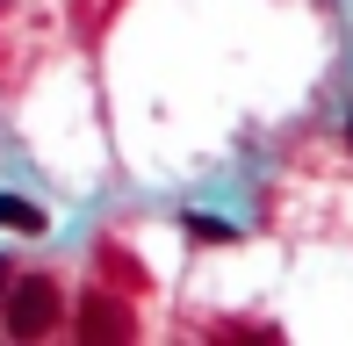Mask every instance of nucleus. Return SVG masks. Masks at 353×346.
I'll return each mask as SVG.
<instances>
[{
  "instance_id": "obj_5",
  "label": "nucleus",
  "mask_w": 353,
  "mask_h": 346,
  "mask_svg": "<svg viewBox=\"0 0 353 346\" xmlns=\"http://www.w3.org/2000/svg\"><path fill=\"white\" fill-rule=\"evenodd\" d=\"M101 267H108V274H123V281H130V289L144 281V274H137V260H130V253H116V245H108V253H101Z\"/></svg>"
},
{
  "instance_id": "obj_6",
  "label": "nucleus",
  "mask_w": 353,
  "mask_h": 346,
  "mask_svg": "<svg viewBox=\"0 0 353 346\" xmlns=\"http://www.w3.org/2000/svg\"><path fill=\"white\" fill-rule=\"evenodd\" d=\"M8 281H14V260H0V296H8Z\"/></svg>"
},
{
  "instance_id": "obj_2",
  "label": "nucleus",
  "mask_w": 353,
  "mask_h": 346,
  "mask_svg": "<svg viewBox=\"0 0 353 346\" xmlns=\"http://www.w3.org/2000/svg\"><path fill=\"white\" fill-rule=\"evenodd\" d=\"M130 303H116V296H87L79 303V339H130Z\"/></svg>"
},
{
  "instance_id": "obj_1",
  "label": "nucleus",
  "mask_w": 353,
  "mask_h": 346,
  "mask_svg": "<svg viewBox=\"0 0 353 346\" xmlns=\"http://www.w3.org/2000/svg\"><path fill=\"white\" fill-rule=\"evenodd\" d=\"M58 310H65V303H58V281L14 267L8 296H0V325H8L14 339H51V332H58Z\"/></svg>"
},
{
  "instance_id": "obj_4",
  "label": "nucleus",
  "mask_w": 353,
  "mask_h": 346,
  "mask_svg": "<svg viewBox=\"0 0 353 346\" xmlns=\"http://www.w3.org/2000/svg\"><path fill=\"white\" fill-rule=\"evenodd\" d=\"M181 224H188V238H202V245H231V238H238L223 216H181Z\"/></svg>"
},
{
  "instance_id": "obj_7",
  "label": "nucleus",
  "mask_w": 353,
  "mask_h": 346,
  "mask_svg": "<svg viewBox=\"0 0 353 346\" xmlns=\"http://www.w3.org/2000/svg\"><path fill=\"white\" fill-rule=\"evenodd\" d=\"M346 137H353V116H346Z\"/></svg>"
},
{
  "instance_id": "obj_3",
  "label": "nucleus",
  "mask_w": 353,
  "mask_h": 346,
  "mask_svg": "<svg viewBox=\"0 0 353 346\" xmlns=\"http://www.w3.org/2000/svg\"><path fill=\"white\" fill-rule=\"evenodd\" d=\"M0 231H29V238H37V231H43V210L29 195H0Z\"/></svg>"
}]
</instances>
